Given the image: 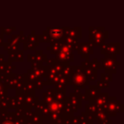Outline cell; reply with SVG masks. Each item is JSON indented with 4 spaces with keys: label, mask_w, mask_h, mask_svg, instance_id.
<instances>
[{
    "label": "cell",
    "mask_w": 124,
    "mask_h": 124,
    "mask_svg": "<svg viewBox=\"0 0 124 124\" xmlns=\"http://www.w3.org/2000/svg\"><path fill=\"white\" fill-rule=\"evenodd\" d=\"M50 32H51V34L53 35L54 37H59L61 35L62 30L60 29V28H52Z\"/></svg>",
    "instance_id": "1"
},
{
    "label": "cell",
    "mask_w": 124,
    "mask_h": 124,
    "mask_svg": "<svg viewBox=\"0 0 124 124\" xmlns=\"http://www.w3.org/2000/svg\"><path fill=\"white\" fill-rule=\"evenodd\" d=\"M4 124H12V123H10V122H6V123H4Z\"/></svg>",
    "instance_id": "2"
}]
</instances>
